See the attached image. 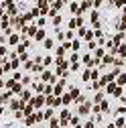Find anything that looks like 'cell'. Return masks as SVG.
<instances>
[{"mask_svg": "<svg viewBox=\"0 0 126 128\" xmlns=\"http://www.w3.org/2000/svg\"><path fill=\"white\" fill-rule=\"evenodd\" d=\"M124 84H126V75H120L118 77V86H124Z\"/></svg>", "mask_w": 126, "mask_h": 128, "instance_id": "cell-1", "label": "cell"}]
</instances>
